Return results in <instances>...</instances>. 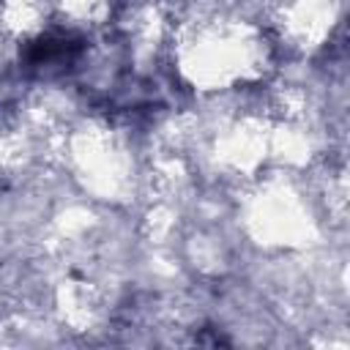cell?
Segmentation results:
<instances>
[{"label":"cell","instance_id":"obj_1","mask_svg":"<svg viewBox=\"0 0 350 350\" xmlns=\"http://www.w3.org/2000/svg\"><path fill=\"white\" fill-rule=\"evenodd\" d=\"M85 52V38L74 30H49L27 41L22 63L33 74H60L79 60Z\"/></svg>","mask_w":350,"mask_h":350}]
</instances>
